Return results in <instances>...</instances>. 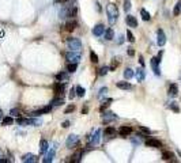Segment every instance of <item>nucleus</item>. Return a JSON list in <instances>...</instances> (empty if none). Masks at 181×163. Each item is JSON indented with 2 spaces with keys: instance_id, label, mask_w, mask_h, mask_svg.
<instances>
[{
  "instance_id": "nucleus-4",
  "label": "nucleus",
  "mask_w": 181,
  "mask_h": 163,
  "mask_svg": "<svg viewBox=\"0 0 181 163\" xmlns=\"http://www.w3.org/2000/svg\"><path fill=\"white\" fill-rule=\"evenodd\" d=\"M100 139H101V129H97L96 132H94V135L90 137L89 140V144H87V147H94V145H97L98 143H100Z\"/></svg>"
},
{
  "instance_id": "nucleus-17",
  "label": "nucleus",
  "mask_w": 181,
  "mask_h": 163,
  "mask_svg": "<svg viewBox=\"0 0 181 163\" xmlns=\"http://www.w3.org/2000/svg\"><path fill=\"white\" fill-rule=\"evenodd\" d=\"M78 27V22L75 21H68L67 23H65V30H67V31H74L75 29Z\"/></svg>"
},
{
  "instance_id": "nucleus-50",
  "label": "nucleus",
  "mask_w": 181,
  "mask_h": 163,
  "mask_svg": "<svg viewBox=\"0 0 181 163\" xmlns=\"http://www.w3.org/2000/svg\"><path fill=\"white\" fill-rule=\"evenodd\" d=\"M139 63H140V65H142V67H144V60H143V57H142V56L139 57Z\"/></svg>"
},
{
  "instance_id": "nucleus-32",
  "label": "nucleus",
  "mask_w": 181,
  "mask_h": 163,
  "mask_svg": "<svg viewBox=\"0 0 181 163\" xmlns=\"http://www.w3.org/2000/svg\"><path fill=\"white\" fill-rule=\"evenodd\" d=\"M75 90H76V97H85V94H86V90L82 87V86H76L75 87Z\"/></svg>"
},
{
  "instance_id": "nucleus-31",
  "label": "nucleus",
  "mask_w": 181,
  "mask_h": 163,
  "mask_svg": "<svg viewBox=\"0 0 181 163\" xmlns=\"http://www.w3.org/2000/svg\"><path fill=\"white\" fill-rule=\"evenodd\" d=\"M76 68H78V64H76V63H68L67 71L70 72V74H74V72L76 71Z\"/></svg>"
},
{
  "instance_id": "nucleus-30",
  "label": "nucleus",
  "mask_w": 181,
  "mask_h": 163,
  "mask_svg": "<svg viewBox=\"0 0 181 163\" xmlns=\"http://www.w3.org/2000/svg\"><path fill=\"white\" fill-rule=\"evenodd\" d=\"M134 75L135 74H134V71H132L131 68H125L124 69V78L127 79V80H129V79L134 78Z\"/></svg>"
},
{
  "instance_id": "nucleus-42",
  "label": "nucleus",
  "mask_w": 181,
  "mask_h": 163,
  "mask_svg": "<svg viewBox=\"0 0 181 163\" xmlns=\"http://www.w3.org/2000/svg\"><path fill=\"white\" fill-rule=\"evenodd\" d=\"M119 65V61H116V59H113V61H112V65L109 67V71H114L116 68H117Z\"/></svg>"
},
{
  "instance_id": "nucleus-28",
  "label": "nucleus",
  "mask_w": 181,
  "mask_h": 163,
  "mask_svg": "<svg viewBox=\"0 0 181 163\" xmlns=\"http://www.w3.org/2000/svg\"><path fill=\"white\" fill-rule=\"evenodd\" d=\"M140 15H142V19H143V21H150V19H151V15H150V12L147 10H144V8H142V10H140Z\"/></svg>"
},
{
  "instance_id": "nucleus-36",
  "label": "nucleus",
  "mask_w": 181,
  "mask_h": 163,
  "mask_svg": "<svg viewBox=\"0 0 181 163\" xmlns=\"http://www.w3.org/2000/svg\"><path fill=\"white\" fill-rule=\"evenodd\" d=\"M90 60H91V63H94V64H97L98 61H100V59H98V54H97L94 50H91V52H90Z\"/></svg>"
},
{
  "instance_id": "nucleus-46",
  "label": "nucleus",
  "mask_w": 181,
  "mask_h": 163,
  "mask_svg": "<svg viewBox=\"0 0 181 163\" xmlns=\"http://www.w3.org/2000/svg\"><path fill=\"white\" fill-rule=\"evenodd\" d=\"M124 10L125 11L131 10V1H129V0H125V1H124Z\"/></svg>"
},
{
  "instance_id": "nucleus-10",
  "label": "nucleus",
  "mask_w": 181,
  "mask_h": 163,
  "mask_svg": "<svg viewBox=\"0 0 181 163\" xmlns=\"http://www.w3.org/2000/svg\"><path fill=\"white\" fill-rule=\"evenodd\" d=\"M103 31H105V26H103L102 23H98V25H96L94 29H93V34H94L96 37L102 36Z\"/></svg>"
},
{
  "instance_id": "nucleus-9",
  "label": "nucleus",
  "mask_w": 181,
  "mask_h": 163,
  "mask_svg": "<svg viewBox=\"0 0 181 163\" xmlns=\"http://www.w3.org/2000/svg\"><path fill=\"white\" fill-rule=\"evenodd\" d=\"M50 110H52V106H45L42 107V109H40V110H36V112H33L32 116L33 117H40V116H42V114H46V113H49Z\"/></svg>"
},
{
  "instance_id": "nucleus-14",
  "label": "nucleus",
  "mask_w": 181,
  "mask_h": 163,
  "mask_svg": "<svg viewBox=\"0 0 181 163\" xmlns=\"http://www.w3.org/2000/svg\"><path fill=\"white\" fill-rule=\"evenodd\" d=\"M125 22H127V25L129 27H138V21H136L135 16H132V15H128L127 18H125Z\"/></svg>"
},
{
  "instance_id": "nucleus-16",
  "label": "nucleus",
  "mask_w": 181,
  "mask_h": 163,
  "mask_svg": "<svg viewBox=\"0 0 181 163\" xmlns=\"http://www.w3.org/2000/svg\"><path fill=\"white\" fill-rule=\"evenodd\" d=\"M48 148H49V143L46 142L45 139H42V140L40 142V154H46Z\"/></svg>"
},
{
  "instance_id": "nucleus-51",
  "label": "nucleus",
  "mask_w": 181,
  "mask_h": 163,
  "mask_svg": "<svg viewBox=\"0 0 181 163\" xmlns=\"http://www.w3.org/2000/svg\"><path fill=\"white\" fill-rule=\"evenodd\" d=\"M117 42L119 44H123V42H124V37H123V36L119 37V41H117Z\"/></svg>"
},
{
  "instance_id": "nucleus-7",
  "label": "nucleus",
  "mask_w": 181,
  "mask_h": 163,
  "mask_svg": "<svg viewBox=\"0 0 181 163\" xmlns=\"http://www.w3.org/2000/svg\"><path fill=\"white\" fill-rule=\"evenodd\" d=\"M157 44L159 46H163L166 44V36H165L162 29H158V31H157Z\"/></svg>"
},
{
  "instance_id": "nucleus-40",
  "label": "nucleus",
  "mask_w": 181,
  "mask_h": 163,
  "mask_svg": "<svg viewBox=\"0 0 181 163\" xmlns=\"http://www.w3.org/2000/svg\"><path fill=\"white\" fill-rule=\"evenodd\" d=\"M138 129H139L140 132H142V133H146V135H150V133H151V131H150L149 128L142 127V125H140V127H138Z\"/></svg>"
},
{
  "instance_id": "nucleus-49",
  "label": "nucleus",
  "mask_w": 181,
  "mask_h": 163,
  "mask_svg": "<svg viewBox=\"0 0 181 163\" xmlns=\"http://www.w3.org/2000/svg\"><path fill=\"white\" fill-rule=\"evenodd\" d=\"M87 112H89V107L85 106L83 109H82V114H87Z\"/></svg>"
},
{
  "instance_id": "nucleus-35",
  "label": "nucleus",
  "mask_w": 181,
  "mask_h": 163,
  "mask_svg": "<svg viewBox=\"0 0 181 163\" xmlns=\"http://www.w3.org/2000/svg\"><path fill=\"white\" fill-rule=\"evenodd\" d=\"M180 12H181V0H178L177 4H176V7H174V10H173V15L174 16H178Z\"/></svg>"
},
{
  "instance_id": "nucleus-38",
  "label": "nucleus",
  "mask_w": 181,
  "mask_h": 163,
  "mask_svg": "<svg viewBox=\"0 0 181 163\" xmlns=\"http://www.w3.org/2000/svg\"><path fill=\"white\" fill-rule=\"evenodd\" d=\"M10 114H11V116H14V117H17V118L22 116V114H21V110H19V109H12L10 112Z\"/></svg>"
},
{
  "instance_id": "nucleus-18",
  "label": "nucleus",
  "mask_w": 181,
  "mask_h": 163,
  "mask_svg": "<svg viewBox=\"0 0 181 163\" xmlns=\"http://www.w3.org/2000/svg\"><path fill=\"white\" fill-rule=\"evenodd\" d=\"M103 36H105V39L106 41H112V39L114 38V31H113V29H105V31H103Z\"/></svg>"
},
{
  "instance_id": "nucleus-3",
  "label": "nucleus",
  "mask_w": 181,
  "mask_h": 163,
  "mask_svg": "<svg viewBox=\"0 0 181 163\" xmlns=\"http://www.w3.org/2000/svg\"><path fill=\"white\" fill-rule=\"evenodd\" d=\"M65 59L68 60V63H76L78 64L80 61L82 56H80V52H74V50H70L65 53Z\"/></svg>"
},
{
  "instance_id": "nucleus-26",
  "label": "nucleus",
  "mask_w": 181,
  "mask_h": 163,
  "mask_svg": "<svg viewBox=\"0 0 181 163\" xmlns=\"http://www.w3.org/2000/svg\"><path fill=\"white\" fill-rule=\"evenodd\" d=\"M17 124L21 125V127H26V125H30V118H22V117H18V118H17Z\"/></svg>"
},
{
  "instance_id": "nucleus-11",
  "label": "nucleus",
  "mask_w": 181,
  "mask_h": 163,
  "mask_svg": "<svg viewBox=\"0 0 181 163\" xmlns=\"http://www.w3.org/2000/svg\"><path fill=\"white\" fill-rule=\"evenodd\" d=\"M22 162L25 163H34V162H38V158L36 155H33V154H26V155L22 156Z\"/></svg>"
},
{
  "instance_id": "nucleus-41",
  "label": "nucleus",
  "mask_w": 181,
  "mask_h": 163,
  "mask_svg": "<svg viewBox=\"0 0 181 163\" xmlns=\"http://www.w3.org/2000/svg\"><path fill=\"white\" fill-rule=\"evenodd\" d=\"M127 37H128V41H129V42H135V37H134V34H132L131 33V30H128L127 31Z\"/></svg>"
},
{
  "instance_id": "nucleus-37",
  "label": "nucleus",
  "mask_w": 181,
  "mask_h": 163,
  "mask_svg": "<svg viewBox=\"0 0 181 163\" xmlns=\"http://www.w3.org/2000/svg\"><path fill=\"white\" fill-rule=\"evenodd\" d=\"M169 107H170V109L173 110L174 113H180V107H178L177 102H170V105H169Z\"/></svg>"
},
{
  "instance_id": "nucleus-6",
  "label": "nucleus",
  "mask_w": 181,
  "mask_h": 163,
  "mask_svg": "<svg viewBox=\"0 0 181 163\" xmlns=\"http://www.w3.org/2000/svg\"><path fill=\"white\" fill-rule=\"evenodd\" d=\"M159 63H161V59H159V57H153V59H151V68H153L154 74H155L157 76H159V75H161Z\"/></svg>"
},
{
  "instance_id": "nucleus-19",
  "label": "nucleus",
  "mask_w": 181,
  "mask_h": 163,
  "mask_svg": "<svg viewBox=\"0 0 181 163\" xmlns=\"http://www.w3.org/2000/svg\"><path fill=\"white\" fill-rule=\"evenodd\" d=\"M119 133H120V136H128V135H131V133H132V128L124 125V127H121L120 129H119Z\"/></svg>"
},
{
  "instance_id": "nucleus-22",
  "label": "nucleus",
  "mask_w": 181,
  "mask_h": 163,
  "mask_svg": "<svg viewBox=\"0 0 181 163\" xmlns=\"http://www.w3.org/2000/svg\"><path fill=\"white\" fill-rule=\"evenodd\" d=\"M64 90V84H61V82H56L53 84V91L56 92V95H60V92Z\"/></svg>"
},
{
  "instance_id": "nucleus-24",
  "label": "nucleus",
  "mask_w": 181,
  "mask_h": 163,
  "mask_svg": "<svg viewBox=\"0 0 181 163\" xmlns=\"http://www.w3.org/2000/svg\"><path fill=\"white\" fill-rule=\"evenodd\" d=\"M116 86L121 90H131L132 89V84L131 83H128V82H117V84Z\"/></svg>"
},
{
  "instance_id": "nucleus-34",
  "label": "nucleus",
  "mask_w": 181,
  "mask_h": 163,
  "mask_svg": "<svg viewBox=\"0 0 181 163\" xmlns=\"http://www.w3.org/2000/svg\"><path fill=\"white\" fill-rule=\"evenodd\" d=\"M103 133L106 136H113V135H116V129H114L113 127H108V128H105Z\"/></svg>"
},
{
  "instance_id": "nucleus-13",
  "label": "nucleus",
  "mask_w": 181,
  "mask_h": 163,
  "mask_svg": "<svg viewBox=\"0 0 181 163\" xmlns=\"http://www.w3.org/2000/svg\"><path fill=\"white\" fill-rule=\"evenodd\" d=\"M55 154H56L55 148H52L50 151H46V155H45V158L42 159V162H44V163H49V162H52V160H53V158H55Z\"/></svg>"
},
{
  "instance_id": "nucleus-29",
  "label": "nucleus",
  "mask_w": 181,
  "mask_h": 163,
  "mask_svg": "<svg viewBox=\"0 0 181 163\" xmlns=\"http://www.w3.org/2000/svg\"><path fill=\"white\" fill-rule=\"evenodd\" d=\"M63 103H64L63 97L57 95L56 98H53V99H52V105H53V106H60V105H63Z\"/></svg>"
},
{
  "instance_id": "nucleus-39",
  "label": "nucleus",
  "mask_w": 181,
  "mask_h": 163,
  "mask_svg": "<svg viewBox=\"0 0 181 163\" xmlns=\"http://www.w3.org/2000/svg\"><path fill=\"white\" fill-rule=\"evenodd\" d=\"M108 72H109V67H102L100 69V72H98V75H100V76H105Z\"/></svg>"
},
{
  "instance_id": "nucleus-43",
  "label": "nucleus",
  "mask_w": 181,
  "mask_h": 163,
  "mask_svg": "<svg viewBox=\"0 0 181 163\" xmlns=\"http://www.w3.org/2000/svg\"><path fill=\"white\" fill-rule=\"evenodd\" d=\"M75 97H76V90H75V87H72L71 89V91H70V95H68V98H70V99H74Z\"/></svg>"
},
{
  "instance_id": "nucleus-12",
  "label": "nucleus",
  "mask_w": 181,
  "mask_h": 163,
  "mask_svg": "<svg viewBox=\"0 0 181 163\" xmlns=\"http://www.w3.org/2000/svg\"><path fill=\"white\" fill-rule=\"evenodd\" d=\"M112 120H117V114L112 113V112H108V113L102 114V121L103 122H109Z\"/></svg>"
},
{
  "instance_id": "nucleus-33",
  "label": "nucleus",
  "mask_w": 181,
  "mask_h": 163,
  "mask_svg": "<svg viewBox=\"0 0 181 163\" xmlns=\"http://www.w3.org/2000/svg\"><path fill=\"white\" fill-rule=\"evenodd\" d=\"M12 122H14V118H12V117H4L3 120H1V125H3V127L12 125Z\"/></svg>"
},
{
  "instance_id": "nucleus-47",
  "label": "nucleus",
  "mask_w": 181,
  "mask_h": 163,
  "mask_svg": "<svg viewBox=\"0 0 181 163\" xmlns=\"http://www.w3.org/2000/svg\"><path fill=\"white\" fill-rule=\"evenodd\" d=\"M128 56H135V50L132 49V48H128Z\"/></svg>"
},
{
  "instance_id": "nucleus-15",
  "label": "nucleus",
  "mask_w": 181,
  "mask_h": 163,
  "mask_svg": "<svg viewBox=\"0 0 181 163\" xmlns=\"http://www.w3.org/2000/svg\"><path fill=\"white\" fill-rule=\"evenodd\" d=\"M135 78L138 82H143L146 78V71L143 68H138V69H136V74H135Z\"/></svg>"
},
{
  "instance_id": "nucleus-45",
  "label": "nucleus",
  "mask_w": 181,
  "mask_h": 163,
  "mask_svg": "<svg viewBox=\"0 0 181 163\" xmlns=\"http://www.w3.org/2000/svg\"><path fill=\"white\" fill-rule=\"evenodd\" d=\"M75 110V105H70V106H67V109L64 110V113L68 114V113H71V112H74Z\"/></svg>"
},
{
  "instance_id": "nucleus-44",
  "label": "nucleus",
  "mask_w": 181,
  "mask_h": 163,
  "mask_svg": "<svg viewBox=\"0 0 181 163\" xmlns=\"http://www.w3.org/2000/svg\"><path fill=\"white\" fill-rule=\"evenodd\" d=\"M108 92V87H102V89L100 90V94H98V98H102L103 95H106Z\"/></svg>"
},
{
  "instance_id": "nucleus-2",
  "label": "nucleus",
  "mask_w": 181,
  "mask_h": 163,
  "mask_svg": "<svg viewBox=\"0 0 181 163\" xmlns=\"http://www.w3.org/2000/svg\"><path fill=\"white\" fill-rule=\"evenodd\" d=\"M67 46L70 50H74V52H80L82 50V42L79 38H75V37H70L67 38Z\"/></svg>"
},
{
  "instance_id": "nucleus-52",
  "label": "nucleus",
  "mask_w": 181,
  "mask_h": 163,
  "mask_svg": "<svg viewBox=\"0 0 181 163\" xmlns=\"http://www.w3.org/2000/svg\"><path fill=\"white\" fill-rule=\"evenodd\" d=\"M60 1H68V0H60Z\"/></svg>"
},
{
  "instance_id": "nucleus-1",
  "label": "nucleus",
  "mask_w": 181,
  "mask_h": 163,
  "mask_svg": "<svg viewBox=\"0 0 181 163\" xmlns=\"http://www.w3.org/2000/svg\"><path fill=\"white\" fill-rule=\"evenodd\" d=\"M106 14H108V21H109L110 25L116 23V21H117V18H119L117 6H116L114 3L108 4V7H106Z\"/></svg>"
},
{
  "instance_id": "nucleus-20",
  "label": "nucleus",
  "mask_w": 181,
  "mask_h": 163,
  "mask_svg": "<svg viewBox=\"0 0 181 163\" xmlns=\"http://www.w3.org/2000/svg\"><path fill=\"white\" fill-rule=\"evenodd\" d=\"M170 97H177L178 94V86L176 84V83H172L170 86H169V92H167Z\"/></svg>"
},
{
  "instance_id": "nucleus-25",
  "label": "nucleus",
  "mask_w": 181,
  "mask_h": 163,
  "mask_svg": "<svg viewBox=\"0 0 181 163\" xmlns=\"http://www.w3.org/2000/svg\"><path fill=\"white\" fill-rule=\"evenodd\" d=\"M59 18H60V19L68 18V7H67V6H64V7L60 8V11H59Z\"/></svg>"
},
{
  "instance_id": "nucleus-53",
  "label": "nucleus",
  "mask_w": 181,
  "mask_h": 163,
  "mask_svg": "<svg viewBox=\"0 0 181 163\" xmlns=\"http://www.w3.org/2000/svg\"><path fill=\"white\" fill-rule=\"evenodd\" d=\"M0 120H1V113H0Z\"/></svg>"
},
{
  "instance_id": "nucleus-54",
  "label": "nucleus",
  "mask_w": 181,
  "mask_h": 163,
  "mask_svg": "<svg viewBox=\"0 0 181 163\" xmlns=\"http://www.w3.org/2000/svg\"><path fill=\"white\" fill-rule=\"evenodd\" d=\"M0 156H1V151H0Z\"/></svg>"
},
{
  "instance_id": "nucleus-48",
  "label": "nucleus",
  "mask_w": 181,
  "mask_h": 163,
  "mask_svg": "<svg viewBox=\"0 0 181 163\" xmlns=\"http://www.w3.org/2000/svg\"><path fill=\"white\" fill-rule=\"evenodd\" d=\"M61 127H63V128H68V127H70V121H64L63 124H61Z\"/></svg>"
},
{
  "instance_id": "nucleus-5",
  "label": "nucleus",
  "mask_w": 181,
  "mask_h": 163,
  "mask_svg": "<svg viewBox=\"0 0 181 163\" xmlns=\"http://www.w3.org/2000/svg\"><path fill=\"white\" fill-rule=\"evenodd\" d=\"M79 144V137L76 135H70L67 139V142H65V145H67V148H72V147H76Z\"/></svg>"
},
{
  "instance_id": "nucleus-8",
  "label": "nucleus",
  "mask_w": 181,
  "mask_h": 163,
  "mask_svg": "<svg viewBox=\"0 0 181 163\" xmlns=\"http://www.w3.org/2000/svg\"><path fill=\"white\" fill-rule=\"evenodd\" d=\"M146 144H147V147H151V148H161L162 147V143L158 140V139H147L146 140Z\"/></svg>"
},
{
  "instance_id": "nucleus-23",
  "label": "nucleus",
  "mask_w": 181,
  "mask_h": 163,
  "mask_svg": "<svg viewBox=\"0 0 181 163\" xmlns=\"http://www.w3.org/2000/svg\"><path fill=\"white\" fill-rule=\"evenodd\" d=\"M82 156H83V151L82 149H79L78 152H75L74 155L71 156V162H75V163H78V162H80V159H82Z\"/></svg>"
},
{
  "instance_id": "nucleus-55",
  "label": "nucleus",
  "mask_w": 181,
  "mask_h": 163,
  "mask_svg": "<svg viewBox=\"0 0 181 163\" xmlns=\"http://www.w3.org/2000/svg\"><path fill=\"white\" fill-rule=\"evenodd\" d=\"M0 113H1V110H0Z\"/></svg>"
},
{
  "instance_id": "nucleus-27",
  "label": "nucleus",
  "mask_w": 181,
  "mask_h": 163,
  "mask_svg": "<svg viewBox=\"0 0 181 163\" xmlns=\"http://www.w3.org/2000/svg\"><path fill=\"white\" fill-rule=\"evenodd\" d=\"M173 158H174V155L170 152V151H163L162 152V159L163 160H174Z\"/></svg>"
},
{
  "instance_id": "nucleus-21",
  "label": "nucleus",
  "mask_w": 181,
  "mask_h": 163,
  "mask_svg": "<svg viewBox=\"0 0 181 163\" xmlns=\"http://www.w3.org/2000/svg\"><path fill=\"white\" fill-rule=\"evenodd\" d=\"M68 78H70L68 72H59V74L56 75V80L57 82H65V80H68Z\"/></svg>"
}]
</instances>
